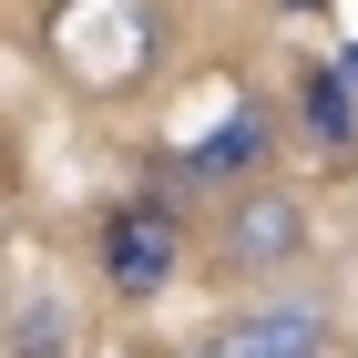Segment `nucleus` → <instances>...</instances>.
Segmentation results:
<instances>
[{
  "label": "nucleus",
  "instance_id": "obj_1",
  "mask_svg": "<svg viewBox=\"0 0 358 358\" xmlns=\"http://www.w3.org/2000/svg\"><path fill=\"white\" fill-rule=\"evenodd\" d=\"M174 276H185L174 205H164V194H143V205H113V215H103V287L143 307V297H164Z\"/></svg>",
  "mask_w": 358,
  "mask_h": 358
},
{
  "label": "nucleus",
  "instance_id": "obj_2",
  "mask_svg": "<svg viewBox=\"0 0 358 358\" xmlns=\"http://www.w3.org/2000/svg\"><path fill=\"white\" fill-rule=\"evenodd\" d=\"M307 246V194L287 185H236L225 194V225H215V256L236 276H276V266H297Z\"/></svg>",
  "mask_w": 358,
  "mask_h": 358
},
{
  "label": "nucleus",
  "instance_id": "obj_3",
  "mask_svg": "<svg viewBox=\"0 0 358 358\" xmlns=\"http://www.w3.org/2000/svg\"><path fill=\"white\" fill-rule=\"evenodd\" d=\"M194 358H328V307L317 297H256L236 317H215V338Z\"/></svg>",
  "mask_w": 358,
  "mask_h": 358
},
{
  "label": "nucleus",
  "instance_id": "obj_4",
  "mask_svg": "<svg viewBox=\"0 0 358 358\" xmlns=\"http://www.w3.org/2000/svg\"><path fill=\"white\" fill-rule=\"evenodd\" d=\"M266 154H276V123H266V103H236V113L215 123V134L194 143V154H174V164H164V185L236 194V185H266Z\"/></svg>",
  "mask_w": 358,
  "mask_h": 358
},
{
  "label": "nucleus",
  "instance_id": "obj_5",
  "mask_svg": "<svg viewBox=\"0 0 358 358\" xmlns=\"http://www.w3.org/2000/svg\"><path fill=\"white\" fill-rule=\"evenodd\" d=\"M297 143L317 154V164L358 154V83L338 72V62H307L297 72Z\"/></svg>",
  "mask_w": 358,
  "mask_h": 358
},
{
  "label": "nucleus",
  "instance_id": "obj_6",
  "mask_svg": "<svg viewBox=\"0 0 358 358\" xmlns=\"http://www.w3.org/2000/svg\"><path fill=\"white\" fill-rule=\"evenodd\" d=\"M83 348V307L52 276H21L10 287V358H72Z\"/></svg>",
  "mask_w": 358,
  "mask_h": 358
},
{
  "label": "nucleus",
  "instance_id": "obj_7",
  "mask_svg": "<svg viewBox=\"0 0 358 358\" xmlns=\"http://www.w3.org/2000/svg\"><path fill=\"white\" fill-rule=\"evenodd\" d=\"M338 72H348V83H358V41H348V52H338Z\"/></svg>",
  "mask_w": 358,
  "mask_h": 358
},
{
  "label": "nucleus",
  "instance_id": "obj_8",
  "mask_svg": "<svg viewBox=\"0 0 358 358\" xmlns=\"http://www.w3.org/2000/svg\"><path fill=\"white\" fill-rule=\"evenodd\" d=\"M113 358H154V348H113Z\"/></svg>",
  "mask_w": 358,
  "mask_h": 358
},
{
  "label": "nucleus",
  "instance_id": "obj_9",
  "mask_svg": "<svg viewBox=\"0 0 358 358\" xmlns=\"http://www.w3.org/2000/svg\"><path fill=\"white\" fill-rule=\"evenodd\" d=\"M287 10H307V0H287Z\"/></svg>",
  "mask_w": 358,
  "mask_h": 358
}]
</instances>
